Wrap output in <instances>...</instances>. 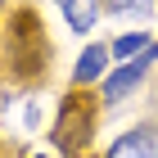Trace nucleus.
<instances>
[{
  "mask_svg": "<svg viewBox=\"0 0 158 158\" xmlns=\"http://www.w3.org/2000/svg\"><path fill=\"white\" fill-rule=\"evenodd\" d=\"M90 131H95V118H90V109H86V99H63V109H59V122H54V145L59 149H86L90 145Z\"/></svg>",
  "mask_w": 158,
  "mask_h": 158,
  "instance_id": "nucleus-1",
  "label": "nucleus"
},
{
  "mask_svg": "<svg viewBox=\"0 0 158 158\" xmlns=\"http://www.w3.org/2000/svg\"><path fill=\"white\" fill-rule=\"evenodd\" d=\"M154 63H158V41L145 50V54H135V59L118 63V68H113V73L104 77V99H109V104H122V99H127V95L135 90V86H140V81L149 77V68H154Z\"/></svg>",
  "mask_w": 158,
  "mask_h": 158,
  "instance_id": "nucleus-2",
  "label": "nucleus"
},
{
  "mask_svg": "<svg viewBox=\"0 0 158 158\" xmlns=\"http://www.w3.org/2000/svg\"><path fill=\"white\" fill-rule=\"evenodd\" d=\"M104 158H158V127H131L109 145Z\"/></svg>",
  "mask_w": 158,
  "mask_h": 158,
  "instance_id": "nucleus-3",
  "label": "nucleus"
},
{
  "mask_svg": "<svg viewBox=\"0 0 158 158\" xmlns=\"http://www.w3.org/2000/svg\"><path fill=\"white\" fill-rule=\"evenodd\" d=\"M54 5H59L63 23L73 27L77 36H86V32H95V23H99V5H104V0H54Z\"/></svg>",
  "mask_w": 158,
  "mask_h": 158,
  "instance_id": "nucleus-4",
  "label": "nucleus"
},
{
  "mask_svg": "<svg viewBox=\"0 0 158 158\" xmlns=\"http://www.w3.org/2000/svg\"><path fill=\"white\" fill-rule=\"evenodd\" d=\"M109 45H86L81 54H77V63H73V86H90V81H99L104 77V68H109Z\"/></svg>",
  "mask_w": 158,
  "mask_h": 158,
  "instance_id": "nucleus-5",
  "label": "nucleus"
},
{
  "mask_svg": "<svg viewBox=\"0 0 158 158\" xmlns=\"http://www.w3.org/2000/svg\"><path fill=\"white\" fill-rule=\"evenodd\" d=\"M149 45H154L149 32H131V36H118V41H113L109 54H113V59H135V54H145Z\"/></svg>",
  "mask_w": 158,
  "mask_h": 158,
  "instance_id": "nucleus-6",
  "label": "nucleus"
},
{
  "mask_svg": "<svg viewBox=\"0 0 158 158\" xmlns=\"http://www.w3.org/2000/svg\"><path fill=\"white\" fill-rule=\"evenodd\" d=\"M104 9H109V14H122V18H149L154 0H104Z\"/></svg>",
  "mask_w": 158,
  "mask_h": 158,
  "instance_id": "nucleus-7",
  "label": "nucleus"
}]
</instances>
